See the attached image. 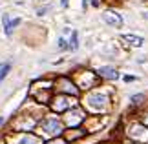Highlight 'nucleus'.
<instances>
[{
    "label": "nucleus",
    "mask_w": 148,
    "mask_h": 144,
    "mask_svg": "<svg viewBox=\"0 0 148 144\" xmlns=\"http://www.w3.org/2000/svg\"><path fill=\"white\" fill-rule=\"evenodd\" d=\"M102 18H104V22H106V24H110V26H115V27H121V26H123L121 15L113 13V11H108V13H104V15H102Z\"/></svg>",
    "instance_id": "nucleus-1"
},
{
    "label": "nucleus",
    "mask_w": 148,
    "mask_h": 144,
    "mask_svg": "<svg viewBox=\"0 0 148 144\" xmlns=\"http://www.w3.org/2000/svg\"><path fill=\"white\" fill-rule=\"evenodd\" d=\"M2 22H4V29H5V35H11V31H13V27H16L20 24V18H15L13 22H9V16L8 15H4L2 16Z\"/></svg>",
    "instance_id": "nucleus-2"
},
{
    "label": "nucleus",
    "mask_w": 148,
    "mask_h": 144,
    "mask_svg": "<svg viewBox=\"0 0 148 144\" xmlns=\"http://www.w3.org/2000/svg\"><path fill=\"white\" fill-rule=\"evenodd\" d=\"M99 75L101 77H106V78H112V80L119 77V73L113 68H99Z\"/></svg>",
    "instance_id": "nucleus-3"
},
{
    "label": "nucleus",
    "mask_w": 148,
    "mask_h": 144,
    "mask_svg": "<svg viewBox=\"0 0 148 144\" xmlns=\"http://www.w3.org/2000/svg\"><path fill=\"white\" fill-rule=\"evenodd\" d=\"M123 40H126V42H130L132 46H135V48L143 46V38H141V37H135V35H123Z\"/></svg>",
    "instance_id": "nucleus-4"
},
{
    "label": "nucleus",
    "mask_w": 148,
    "mask_h": 144,
    "mask_svg": "<svg viewBox=\"0 0 148 144\" xmlns=\"http://www.w3.org/2000/svg\"><path fill=\"white\" fill-rule=\"evenodd\" d=\"M44 128H46V130H53V133H59L60 124H59V120L51 119V120H46V122H44Z\"/></svg>",
    "instance_id": "nucleus-5"
},
{
    "label": "nucleus",
    "mask_w": 148,
    "mask_h": 144,
    "mask_svg": "<svg viewBox=\"0 0 148 144\" xmlns=\"http://www.w3.org/2000/svg\"><path fill=\"white\" fill-rule=\"evenodd\" d=\"M77 48H79V37H77V31H73L70 38V49H77Z\"/></svg>",
    "instance_id": "nucleus-6"
},
{
    "label": "nucleus",
    "mask_w": 148,
    "mask_h": 144,
    "mask_svg": "<svg viewBox=\"0 0 148 144\" xmlns=\"http://www.w3.org/2000/svg\"><path fill=\"white\" fill-rule=\"evenodd\" d=\"M9 70H11V66H9V64H4V66H0V82L4 80V77L8 75V71H9Z\"/></svg>",
    "instance_id": "nucleus-7"
},
{
    "label": "nucleus",
    "mask_w": 148,
    "mask_h": 144,
    "mask_svg": "<svg viewBox=\"0 0 148 144\" xmlns=\"http://www.w3.org/2000/svg\"><path fill=\"white\" fill-rule=\"evenodd\" d=\"M20 144H35V139H33V137H29V135H26L24 139L20 141Z\"/></svg>",
    "instance_id": "nucleus-8"
},
{
    "label": "nucleus",
    "mask_w": 148,
    "mask_h": 144,
    "mask_svg": "<svg viewBox=\"0 0 148 144\" xmlns=\"http://www.w3.org/2000/svg\"><path fill=\"white\" fill-rule=\"evenodd\" d=\"M59 48H60V49H68V48H70V46H68V42H66L62 37L59 38Z\"/></svg>",
    "instance_id": "nucleus-9"
},
{
    "label": "nucleus",
    "mask_w": 148,
    "mask_h": 144,
    "mask_svg": "<svg viewBox=\"0 0 148 144\" xmlns=\"http://www.w3.org/2000/svg\"><path fill=\"white\" fill-rule=\"evenodd\" d=\"M143 99H145L143 95H135V97H132V102H134V104H141L139 100H143Z\"/></svg>",
    "instance_id": "nucleus-10"
},
{
    "label": "nucleus",
    "mask_w": 148,
    "mask_h": 144,
    "mask_svg": "<svg viewBox=\"0 0 148 144\" xmlns=\"http://www.w3.org/2000/svg\"><path fill=\"white\" fill-rule=\"evenodd\" d=\"M48 11H49V8H42V9H38V11H37V15H40V16H42L44 13H48Z\"/></svg>",
    "instance_id": "nucleus-11"
},
{
    "label": "nucleus",
    "mask_w": 148,
    "mask_h": 144,
    "mask_svg": "<svg viewBox=\"0 0 148 144\" xmlns=\"http://www.w3.org/2000/svg\"><path fill=\"white\" fill-rule=\"evenodd\" d=\"M60 4H62V5L66 8V5H68V0H60Z\"/></svg>",
    "instance_id": "nucleus-12"
},
{
    "label": "nucleus",
    "mask_w": 148,
    "mask_h": 144,
    "mask_svg": "<svg viewBox=\"0 0 148 144\" xmlns=\"http://www.w3.org/2000/svg\"><path fill=\"white\" fill-rule=\"evenodd\" d=\"M145 18H148V13H145Z\"/></svg>",
    "instance_id": "nucleus-13"
}]
</instances>
